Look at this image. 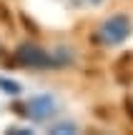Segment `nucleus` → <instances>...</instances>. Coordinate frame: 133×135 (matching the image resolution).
Wrapping results in <instances>:
<instances>
[{"label": "nucleus", "mask_w": 133, "mask_h": 135, "mask_svg": "<svg viewBox=\"0 0 133 135\" xmlns=\"http://www.w3.org/2000/svg\"><path fill=\"white\" fill-rule=\"evenodd\" d=\"M65 60L68 58H60L58 53H48V50L38 48V45H33V43H23L13 53V63L15 65L38 68V70H43V68H58V65H63Z\"/></svg>", "instance_id": "f257e3e1"}, {"label": "nucleus", "mask_w": 133, "mask_h": 135, "mask_svg": "<svg viewBox=\"0 0 133 135\" xmlns=\"http://www.w3.org/2000/svg\"><path fill=\"white\" fill-rule=\"evenodd\" d=\"M131 33H133L131 18L118 13V15H111L108 20H103V25L98 28V40L103 45H118L126 38H131Z\"/></svg>", "instance_id": "f03ea898"}, {"label": "nucleus", "mask_w": 133, "mask_h": 135, "mask_svg": "<svg viewBox=\"0 0 133 135\" xmlns=\"http://www.w3.org/2000/svg\"><path fill=\"white\" fill-rule=\"evenodd\" d=\"M25 115L30 118V120H48L50 115L55 113V100L50 95H35V98H30L28 103H25Z\"/></svg>", "instance_id": "7ed1b4c3"}, {"label": "nucleus", "mask_w": 133, "mask_h": 135, "mask_svg": "<svg viewBox=\"0 0 133 135\" xmlns=\"http://www.w3.org/2000/svg\"><path fill=\"white\" fill-rule=\"evenodd\" d=\"M0 88H3L8 95H18L20 93V85L18 83H13V80H5V78H0Z\"/></svg>", "instance_id": "20e7f679"}, {"label": "nucleus", "mask_w": 133, "mask_h": 135, "mask_svg": "<svg viewBox=\"0 0 133 135\" xmlns=\"http://www.w3.org/2000/svg\"><path fill=\"white\" fill-rule=\"evenodd\" d=\"M80 3H85V5H100L103 0H80Z\"/></svg>", "instance_id": "39448f33"}]
</instances>
